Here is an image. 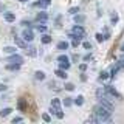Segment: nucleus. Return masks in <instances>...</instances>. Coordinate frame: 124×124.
Returning a JSON list of instances; mask_svg holds the SVG:
<instances>
[{
  "mask_svg": "<svg viewBox=\"0 0 124 124\" xmlns=\"http://www.w3.org/2000/svg\"><path fill=\"white\" fill-rule=\"evenodd\" d=\"M42 44H51V36L44 34V36H42Z\"/></svg>",
  "mask_w": 124,
  "mask_h": 124,
  "instance_id": "obj_21",
  "label": "nucleus"
},
{
  "mask_svg": "<svg viewBox=\"0 0 124 124\" xmlns=\"http://www.w3.org/2000/svg\"><path fill=\"white\" fill-rule=\"evenodd\" d=\"M96 40H98V42H102V40H106V39H104V36H102V34H101V33H98V34H96Z\"/></svg>",
  "mask_w": 124,
  "mask_h": 124,
  "instance_id": "obj_33",
  "label": "nucleus"
},
{
  "mask_svg": "<svg viewBox=\"0 0 124 124\" xmlns=\"http://www.w3.org/2000/svg\"><path fill=\"white\" fill-rule=\"evenodd\" d=\"M108 76H110V75H108L107 71H101V75H99V79H102V81H104V79H107Z\"/></svg>",
  "mask_w": 124,
  "mask_h": 124,
  "instance_id": "obj_30",
  "label": "nucleus"
},
{
  "mask_svg": "<svg viewBox=\"0 0 124 124\" xmlns=\"http://www.w3.org/2000/svg\"><path fill=\"white\" fill-rule=\"evenodd\" d=\"M75 102H76V106H82V104H84V96H82V95H79V96H76V99H75Z\"/></svg>",
  "mask_w": 124,
  "mask_h": 124,
  "instance_id": "obj_23",
  "label": "nucleus"
},
{
  "mask_svg": "<svg viewBox=\"0 0 124 124\" xmlns=\"http://www.w3.org/2000/svg\"><path fill=\"white\" fill-rule=\"evenodd\" d=\"M42 119H44L45 123H50L51 121V116H50L48 113H42Z\"/></svg>",
  "mask_w": 124,
  "mask_h": 124,
  "instance_id": "obj_29",
  "label": "nucleus"
},
{
  "mask_svg": "<svg viewBox=\"0 0 124 124\" xmlns=\"http://www.w3.org/2000/svg\"><path fill=\"white\" fill-rule=\"evenodd\" d=\"M22 25H23V26H30L31 22H30V20H22Z\"/></svg>",
  "mask_w": 124,
  "mask_h": 124,
  "instance_id": "obj_37",
  "label": "nucleus"
},
{
  "mask_svg": "<svg viewBox=\"0 0 124 124\" xmlns=\"http://www.w3.org/2000/svg\"><path fill=\"white\" fill-rule=\"evenodd\" d=\"M90 59H92V56H90V54H85V56H84V61H85V62H88Z\"/></svg>",
  "mask_w": 124,
  "mask_h": 124,
  "instance_id": "obj_38",
  "label": "nucleus"
},
{
  "mask_svg": "<svg viewBox=\"0 0 124 124\" xmlns=\"http://www.w3.org/2000/svg\"><path fill=\"white\" fill-rule=\"evenodd\" d=\"M67 61H68V57L65 56V54H62V56L57 57V62H67Z\"/></svg>",
  "mask_w": 124,
  "mask_h": 124,
  "instance_id": "obj_32",
  "label": "nucleus"
},
{
  "mask_svg": "<svg viewBox=\"0 0 124 124\" xmlns=\"http://www.w3.org/2000/svg\"><path fill=\"white\" fill-rule=\"evenodd\" d=\"M51 3V0H39L37 3H34V6H39V8H46Z\"/></svg>",
  "mask_w": 124,
  "mask_h": 124,
  "instance_id": "obj_11",
  "label": "nucleus"
},
{
  "mask_svg": "<svg viewBox=\"0 0 124 124\" xmlns=\"http://www.w3.org/2000/svg\"><path fill=\"white\" fill-rule=\"evenodd\" d=\"M36 28H37V31H39V33H45V31H46V26H45V25H44L42 22L39 23V25L36 26Z\"/></svg>",
  "mask_w": 124,
  "mask_h": 124,
  "instance_id": "obj_26",
  "label": "nucleus"
},
{
  "mask_svg": "<svg viewBox=\"0 0 124 124\" xmlns=\"http://www.w3.org/2000/svg\"><path fill=\"white\" fill-rule=\"evenodd\" d=\"M104 90H106L108 95H112V96H115L116 99H121L123 96H121V93H118L116 92V88L115 87H112V85H106V87H104Z\"/></svg>",
  "mask_w": 124,
  "mask_h": 124,
  "instance_id": "obj_5",
  "label": "nucleus"
},
{
  "mask_svg": "<svg viewBox=\"0 0 124 124\" xmlns=\"http://www.w3.org/2000/svg\"><path fill=\"white\" fill-rule=\"evenodd\" d=\"M11 112H13V108H11V107L2 108V110H0V116H2V118H5V116H8V115L11 113Z\"/></svg>",
  "mask_w": 124,
  "mask_h": 124,
  "instance_id": "obj_15",
  "label": "nucleus"
},
{
  "mask_svg": "<svg viewBox=\"0 0 124 124\" xmlns=\"http://www.w3.org/2000/svg\"><path fill=\"white\" fill-rule=\"evenodd\" d=\"M3 17H5V20H6V22H14L16 16H14L13 13H5V14H3Z\"/></svg>",
  "mask_w": 124,
  "mask_h": 124,
  "instance_id": "obj_16",
  "label": "nucleus"
},
{
  "mask_svg": "<svg viewBox=\"0 0 124 124\" xmlns=\"http://www.w3.org/2000/svg\"><path fill=\"white\" fill-rule=\"evenodd\" d=\"M3 51L8 53V54H13V53H16V46H5Z\"/></svg>",
  "mask_w": 124,
  "mask_h": 124,
  "instance_id": "obj_24",
  "label": "nucleus"
},
{
  "mask_svg": "<svg viewBox=\"0 0 124 124\" xmlns=\"http://www.w3.org/2000/svg\"><path fill=\"white\" fill-rule=\"evenodd\" d=\"M75 23H78V25H81V23H84L85 22V16H82V14H75Z\"/></svg>",
  "mask_w": 124,
  "mask_h": 124,
  "instance_id": "obj_12",
  "label": "nucleus"
},
{
  "mask_svg": "<svg viewBox=\"0 0 124 124\" xmlns=\"http://www.w3.org/2000/svg\"><path fill=\"white\" fill-rule=\"evenodd\" d=\"M65 90H68V92H73V90H75V85H73L71 82H68V84H65Z\"/></svg>",
  "mask_w": 124,
  "mask_h": 124,
  "instance_id": "obj_28",
  "label": "nucleus"
},
{
  "mask_svg": "<svg viewBox=\"0 0 124 124\" xmlns=\"http://www.w3.org/2000/svg\"><path fill=\"white\" fill-rule=\"evenodd\" d=\"M46 20H48V14H46L45 11H40V13H37V22L45 23Z\"/></svg>",
  "mask_w": 124,
  "mask_h": 124,
  "instance_id": "obj_8",
  "label": "nucleus"
},
{
  "mask_svg": "<svg viewBox=\"0 0 124 124\" xmlns=\"http://www.w3.org/2000/svg\"><path fill=\"white\" fill-rule=\"evenodd\" d=\"M79 70H81V71H85V70H87V64H81L79 65Z\"/></svg>",
  "mask_w": 124,
  "mask_h": 124,
  "instance_id": "obj_35",
  "label": "nucleus"
},
{
  "mask_svg": "<svg viewBox=\"0 0 124 124\" xmlns=\"http://www.w3.org/2000/svg\"><path fill=\"white\" fill-rule=\"evenodd\" d=\"M48 88L53 92H61L62 90V85L59 82H56V81H51V82H48Z\"/></svg>",
  "mask_w": 124,
  "mask_h": 124,
  "instance_id": "obj_7",
  "label": "nucleus"
},
{
  "mask_svg": "<svg viewBox=\"0 0 124 124\" xmlns=\"http://www.w3.org/2000/svg\"><path fill=\"white\" fill-rule=\"evenodd\" d=\"M68 13L75 16V14H78V13H79V8H78V6H73V8H70V9H68Z\"/></svg>",
  "mask_w": 124,
  "mask_h": 124,
  "instance_id": "obj_27",
  "label": "nucleus"
},
{
  "mask_svg": "<svg viewBox=\"0 0 124 124\" xmlns=\"http://www.w3.org/2000/svg\"><path fill=\"white\" fill-rule=\"evenodd\" d=\"M19 2H22V3H25V2H28V0H19Z\"/></svg>",
  "mask_w": 124,
  "mask_h": 124,
  "instance_id": "obj_43",
  "label": "nucleus"
},
{
  "mask_svg": "<svg viewBox=\"0 0 124 124\" xmlns=\"http://www.w3.org/2000/svg\"><path fill=\"white\" fill-rule=\"evenodd\" d=\"M19 68H20V64H13L11 62V64L6 65V70H9V71H17Z\"/></svg>",
  "mask_w": 124,
  "mask_h": 124,
  "instance_id": "obj_13",
  "label": "nucleus"
},
{
  "mask_svg": "<svg viewBox=\"0 0 124 124\" xmlns=\"http://www.w3.org/2000/svg\"><path fill=\"white\" fill-rule=\"evenodd\" d=\"M59 68L68 70V68H70V62H68V61H67V62H59Z\"/></svg>",
  "mask_w": 124,
  "mask_h": 124,
  "instance_id": "obj_25",
  "label": "nucleus"
},
{
  "mask_svg": "<svg viewBox=\"0 0 124 124\" xmlns=\"http://www.w3.org/2000/svg\"><path fill=\"white\" fill-rule=\"evenodd\" d=\"M81 40H82V37H79V36L73 37V40H71V45H73V46H75V48H76V46L81 44Z\"/></svg>",
  "mask_w": 124,
  "mask_h": 124,
  "instance_id": "obj_20",
  "label": "nucleus"
},
{
  "mask_svg": "<svg viewBox=\"0 0 124 124\" xmlns=\"http://www.w3.org/2000/svg\"><path fill=\"white\" fill-rule=\"evenodd\" d=\"M112 22H113V23H116V22H118V16H116L115 13L112 14Z\"/></svg>",
  "mask_w": 124,
  "mask_h": 124,
  "instance_id": "obj_34",
  "label": "nucleus"
},
{
  "mask_svg": "<svg viewBox=\"0 0 124 124\" xmlns=\"http://www.w3.org/2000/svg\"><path fill=\"white\" fill-rule=\"evenodd\" d=\"M34 78H36V79H39V81H44V79H45V73L40 71V70H37V71L34 73Z\"/></svg>",
  "mask_w": 124,
  "mask_h": 124,
  "instance_id": "obj_18",
  "label": "nucleus"
},
{
  "mask_svg": "<svg viewBox=\"0 0 124 124\" xmlns=\"http://www.w3.org/2000/svg\"><path fill=\"white\" fill-rule=\"evenodd\" d=\"M22 121V118H20V116H16V118L13 119V123H20Z\"/></svg>",
  "mask_w": 124,
  "mask_h": 124,
  "instance_id": "obj_39",
  "label": "nucleus"
},
{
  "mask_svg": "<svg viewBox=\"0 0 124 124\" xmlns=\"http://www.w3.org/2000/svg\"><path fill=\"white\" fill-rule=\"evenodd\" d=\"M54 75H57V78H61V79H67V70H62V68H57L56 71H54Z\"/></svg>",
  "mask_w": 124,
  "mask_h": 124,
  "instance_id": "obj_10",
  "label": "nucleus"
},
{
  "mask_svg": "<svg viewBox=\"0 0 124 124\" xmlns=\"http://www.w3.org/2000/svg\"><path fill=\"white\" fill-rule=\"evenodd\" d=\"M56 116H57L59 119H62V118H64V113H62V110H59V112H57V113H56Z\"/></svg>",
  "mask_w": 124,
  "mask_h": 124,
  "instance_id": "obj_36",
  "label": "nucleus"
},
{
  "mask_svg": "<svg viewBox=\"0 0 124 124\" xmlns=\"http://www.w3.org/2000/svg\"><path fill=\"white\" fill-rule=\"evenodd\" d=\"M22 39L23 40H26V42H31L34 39V34H33V31L30 30V26H26L25 30H23V33H22Z\"/></svg>",
  "mask_w": 124,
  "mask_h": 124,
  "instance_id": "obj_4",
  "label": "nucleus"
},
{
  "mask_svg": "<svg viewBox=\"0 0 124 124\" xmlns=\"http://www.w3.org/2000/svg\"><path fill=\"white\" fill-rule=\"evenodd\" d=\"M26 54H28V56H37V51H36V48H34V46H26Z\"/></svg>",
  "mask_w": 124,
  "mask_h": 124,
  "instance_id": "obj_14",
  "label": "nucleus"
},
{
  "mask_svg": "<svg viewBox=\"0 0 124 124\" xmlns=\"http://www.w3.org/2000/svg\"><path fill=\"white\" fill-rule=\"evenodd\" d=\"M82 46H84L85 50H90V48H92V44H90L88 40H85V42H82Z\"/></svg>",
  "mask_w": 124,
  "mask_h": 124,
  "instance_id": "obj_31",
  "label": "nucleus"
},
{
  "mask_svg": "<svg viewBox=\"0 0 124 124\" xmlns=\"http://www.w3.org/2000/svg\"><path fill=\"white\" fill-rule=\"evenodd\" d=\"M6 90V85L5 84H0V92H5Z\"/></svg>",
  "mask_w": 124,
  "mask_h": 124,
  "instance_id": "obj_40",
  "label": "nucleus"
},
{
  "mask_svg": "<svg viewBox=\"0 0 124 124\" xmlns=\"http://www.w3.org/2000/svg\"><path fill=\"white\" fill-rule=\"evenodd\" d=\"M76 36H79V37H84V36H85V30H84L81 25H78V23L73 26V30L68 33V37H71V39L76 37Z\"/></svg>",
  "mask_w": 124,
  "mask_h": 124,
  "instance_id": "obj_2",
  "label": "nucleus"
},
{
  "mask_svg": "<svg viewBox=\"0 0 124 124\" xmlns=\"http://www.w3.org/2000/svg\"><path fill=\"white\" fill-rule=\"evenodd\" d=\"M121 61H124V56H123V57H121Z\"/></svg>",
  "mask_w": 124,
  "mask_h": 124,
  "instance_id": "obj_44",
  "label": "nucleus"
},
{
  "mask_svg": "<svg viewBox=\"0 0 124 124\" xmlns=\"http://www.w3.org/2000/svg\"><path fill=\"white\" fill-rule=\"evenodd\" d=\"M5 61H6V62H13V64H20V65H22L23 57H22V56H19V54H16V53H13L9 57H6Z\"/></svg>",
  "mask_w": 124,
  "mask_h": 124,
  "instance_id": "obj_6",
  "label": "nucleus"
},
{
  "mask_svg": "<svg viewBox=\"0 0 124 124\" xmlns=\"http://www.w3.org/2000/svg\"><path fill=\"white\" fill-rule=\"evenodd\" d=\"M121 51H123V53H124V44H123V45H121Z\"/></svg>",
  "mask_w": 124,
  "mask_h": 124,
  "instance_id": "obj_42",
  "label": "nucleus"
},
{
  "mask_svg": "<svg viewBox=\"0 0 124 124\" xmlns=\"http://www.w3.org/2000/svg\"><path fill=\"white\" fill-rule=\"evenodd\" d=\"M71 59H73V61H75V62H76L78 59H79V56H78V54H75V56H73V57H71Z\"/></svg>",
  "mask_w": 124,
  "mask_h": 124,
  "instance_id": "obj_41",
  "label": "nucleus"
},
{
  "mask_svg": "<svg viewBox=\"0 0 124 124\" xmlns=\"http://www.w3.org/2000/svg\"><path fill=\"white\" fill-rule=\"evenodd\" d=\"M17 107L20 108V110H26L28 104H26V101H25V99H19V104H17Z\"/></svg>",
  "mask_w": 124,
  "mask_h": 124,
  "instance_id": "obj_19",
  "label": "nucleus"
},
{
  "mask_svg": "<svg viewBox=\"0 0 124 124\" xmlns=\"http://www.w3.org/2000/svg\"><path fill=\"white\" fill-rule=\"evenodd\" d=\"M14 40H16V44H17V46H20V48H26V40H23L22 37H19V36L14 34Z\"/></svg>",
  "mask_w": 124,
  "mask_h": 124,
  "instance_id": "obj_9",
  "label": "nucleus"
},
{
  "mask_svg": "<svg viewBox=\"0 0 124 124\" xmlns=\"http://www.w3.org/2000/svg\"><path fill=\"white\" fill-rule=\"evenodd\" d=\"M93 113H95V115L99 118V121H110V115H112V112H110V110H107L106 107H102L101 104H98V106L93 107Z\"/></svg>",
  "mask_w": 124,
  "mask_h": 124,
  "instance_id": "obj_1",
  "label": "nucleus"
},
{
  "mask_svg": "<svg viewBox=\"0 0 124 124\" xmlns=\"http://www.w3.org/2000/svg\"><path fill=\"white\" fill-rule=\"evenodd\" d=\"M68 48V42H65V40H62L57 44V50H61V51H64V50H67Z\"/></svg>",
  "mask_w": 124,
  "mask_h": 124,
  "instance_id": "obj_17",
  "label": "nucleus"
},
{
  "mask_svg": "<svg viewBox=\"0 0 124 124\" xmlns=\"http://www.w3.org/2000/svg\"><path fill=\"white\" fill-rule=\"evenodd\" d=\"M59 110H61V99L54 98L51 101V104H50V112H51V115H56Z\"/></svg>",
  "mask_w": 124,
  "mask_h": 124,
  "instance_id": "obj_3",
  "label": "nucleus"
},
{
  "mask_svg": "<svg viewBox=\"0 0 124 124\" xmlns=\"http://www.w3.org/2000/svg\"><path fill=\"white\" fill-rule=\"evenodd\" d=\"M71 104H73V98H70V96L64 98V106H65V107H70Z\"/></svg>",
  "mask_w": 124,
  "mask_h": 124,
  "instance_id": "obj_22",
  "label": "nucleus"
}]
</instances>
